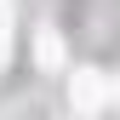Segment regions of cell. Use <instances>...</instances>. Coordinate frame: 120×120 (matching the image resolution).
Instances as JSON below:
<instances>
[{
  "label": "cell",
  "mask_w": 120,
  "mask_h": 120,
  "mask_svg": "<svg viewBox=\"0 0 120 120\" xmlns=\"http://www.w3.org/2000/svg\"><path fill=\"white\" fill-rule=\"evenodd\" d=\"M6 57H11V6L0 0V69H6Z\"/></svg>",
  "instance_id": "3957f363"
},
{
  "label": "cell",
  "mask_w": 120,
  "mask_h": 120,
  "mask_svg": "<svg viewBox=\"0 0 120 120\" xmlns=\"http://www.w3.org/2000/svg\"><path fill=\"white\" fill-rule=\"evenodd\" d=\"M114 97H120V86H114Z\"/></svg>",
  "instance_id": "277c9868"
},
{
  "label": "cell",
  "mask_w": 120,
  "mask_h": 120,
  "mask_svg": "<svg viewBox=\"0 0 120 120\" xmlns=\"http://www.w3.org/2000/svg\"><path fill=\"white\" fill-rule=\"evenodd\" d=\"M34 63H40V69H52V74L63 69V34H52V29H46V34L34 40Z\"/></svg>",
  "instance_id": "7a4b0ae2"
},
{
  "label": "cell",
  "mask_w": 120,
  "mask_h": 120,
  "mask_svg": "<svg viewBox=\"0 0 120 120\" xmlns=\"http://www.w3.org/2000/svg\"><path fill=\"white\" fill-rule=\"evenodd\" d=\"M109 92H114V86L103 80L97 69H74V86H69V97H74V109H80V114H97L103 103H109Z\"/></svg>",
  "instance_id": "6da1fadb"
}]
</instances>
